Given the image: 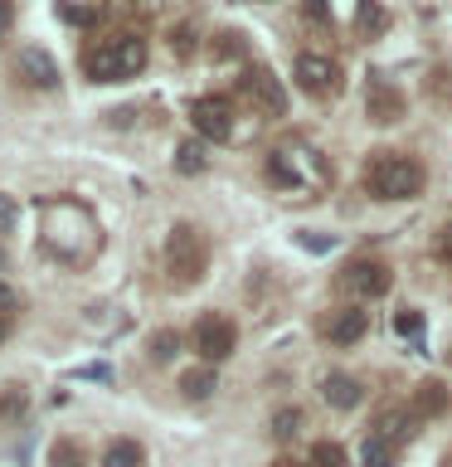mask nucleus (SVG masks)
<instances>
[{
    "instance_id": "f257e3e1",
    "label": "nucleus",
    "mask_w": 452,
    "mask_h": 467,
    "mask_svg": "<svg viewBox=\"0 0 452 467\" xmlns=\"http://www.w3.org/2000/svg\"><path fill=\"white\" fill-rule=\"evenodd\" d=\"M39 248L64 268H87L102 254V224L83 200L49 195L39 200Z\"/></svg>"
},
{
    "instance_id": "f03ea898",
    "label": "nucleus",
    "mask_w": 452,
    "mask_h": 467,
    "mask_svg": "<svg viewBox=\"0 0 452 467\" xmlns=\"http://www.w3.org/2000/svg\"><path fill=\"white\" fill-rule=\"evenodd\" d=\"M146 68V39L137 35H112V39H98L93 49L83 54V73L93 83H127Z\"/></svg>"
},
{
    "instance_id": "7ed1b4c3",
    "label": "nucleus",
    "mask_w": 452,
    "mask_h": 467,
    "mask_svg": "<svg viewBox=\"0 0 452 467\" xmlns=\"http://www.w3.org/2000/svg\"><path fill=\"white\" fill-rule=\"evenodd\" d=\"M423 181H428L423 166L404 151H375L365 161V190L375 200H414L423 190Z\"/></svg>"
},
{
    "instance_id": "20e7f679",
    "label": "nucleus",
    "mask_w": 452,
    "mask_h": 467,
    "mask_svg": "<svg viewBox=\"0 0 452 467\" xmlns=\"http://www.w3.org/2000/svg\"><path fill=\"white\" fill-rule=\"evenodd\" d=\"M166 273L170 287H195L210 273V239L195 224H175L166 234Z\"/></svg>"
},
{
    "instance_id": "39448f33",
    "label": "nucleus",
    "mask_w": 452,
    "mask_h": 467,
    "mask_svg": "<svg viewBox=\"0 0 452 467\" xmlns=\"http://www.w3.org/2000/svg\"><path fill=\"white\" fill-rule=\"evenodd\" d=\"M190 341H195V356L204 365H219V360L233 356V346H239V327H233L229 317L210 312V317L195 321V336H190Z\"/></svg>"
},
{
    "instance_id": "423d86ee",
    "label": "nucleus",
    "mask_w": 452,
    "mask_h": 467,
    "mask_svg": "<svg viewBox=\"0 0 452 467\" xmlns=\"http://www.w3.org/2000/svg\"><path fill=\"white\" fill-rule=\"evenodd\" d=\"M190 122L204 141H229L233 137V102L229 98H195L190 102Z\"/></svg>"
},
{
    "instance_id": "0eeeda50",
    "label": "nucleus",
    "mask_w": 452,
    "mask_h": 467,
    "mask_svg": "<svg viewBox=\"0 0 452 467\" xmlns=\"http://www.w3.org/2000/svg\"><path fill=\"white\" fill-rule=\"evenodd\" d=\"M297 83L312 98H335L341 93V68H335L326 54H302L297 58Z\"/></svg>"
},
{
    "instance_id": "6e6552de",
    "label": "nucleus",
    "mask_w": 452,
    "mask_h": 467,
    "mask_svg": "<svg viewBox=\"0 0 452 467\" xmlns=\"http://www.w3.org/2000/svg\"><path fill=\"white\" fill-rule=\"evenodd\" d=\"M341 283L355 292V297H385L389 283H394V273H389V263H379V258H355L345 268Z\"/></svg>"
},
{
    "instance_id": "1a4fd4ad",
    "label": "nucleus",
    "mask_w": 452,
    "mask_h": 467,
    "mask_svg": "<svg viewBox=\"0 0 452 467\" xmlns=\"http://www.w3.org/2000/svg\"><path fill=\"white\" fill-rule=\"evenodd\" d=\"M365 331H370V312H365V306H335V312L321 321V336H326L331 346H355Z\"/></svg>"
},
{
    "instance_id": "9d476101",
    "label": "nucleus",
    "mask_w": 452,
    "mask_h": 467,
    "mask_svg": "<svg viewBox=\"0 0 452 467\" xmlns=\"http://www.w3.org/2000/svg\"><path fill=\"white\" fill-rule=\"evenodd\" d=\"M15 78H20L25 88H58V64L44 49H20L15 54Z\"/></svg>"
},
{
    "instance_id": "9b49d317",
    "label": "nucleus",
    "mask_w": 452,
    "mask_h": 467,
    "mask_svg": "<svg viewBox=\"0 0 452 467\" xmlns=\"http://www.w3.org/2000/svg\"><path fill=\"white\" fill-rule=\"evenodd\" d=\"M243 93L253 98L262 112H272V117L287 108V93H282V83H277L272 68H248V73H243Z\"/></svg>"
},
{
    "instance_id": "f8f14e48",
    "label": "nucleus",
    "mask_w": 452,
    "mask_h": 467,
    "mask_svg": "<svg viewBox=\"0 0 452 467\" xmlns=\"http://www.w3.org/2000/svg\"><path fill=\"white\" fill-rule=\"evenodd\" d=\"M452 409V389L443 385V379H423V385L414 389V409L408 414L414 419H443Z\"/></svg>"
},
{
    "instance_id": "ddd939ff",
    "label": "nucleus",
    "mask_w": 452,
    "mask_h": 467,
    "mask_svg": "<svg viewBox=\"0 0 452 467\" xmlns=\"http://www.w3.org/2000/svg\"><path fill=\"white\" fill-rule=\"evenodd\" d=\"M321 400H326L331 409H355L365 400V385L355 375H341V370H331L326 379H321Z\"/></svg>"
},
{
    "instance_id": "4468645a",
    "label": "nucleus",
    "mask_w": 452,
    "mask_h": 467,
    "mask_svg": "<svg viewBox=\"0 0 452 467\" xmlns=\"http://www.w3.org/2000/svg\"><path fill=\"white\" fill-rule=\"evenodd\" d=\"M408 423H414V414H408V409H399V404H389V409H379L375 414V423H370V433H379V438H389L394 448H404L408 443Z\"/></svg>"
},
{
    "instance_id": "2eb2a0df",
    "label": "nucleus",
    "mask_w": 452,
    "mask_h": 467,
    "mask_svg": "<svg viewBox=\"0 0 452 467\" xmlns=\"http://www.w3.org/2000/svg\"><path fill=\"white\" fill-rule=\"evenodd\" d=\"M102 467H146V448L137 438H112L102 448Z\"/></svg>"
},
{
    "instance_id": "dca6fc26",
    "label": "nucleus",
    "mask_w": 452,
    "mask_h": 467,
    "mask_svg": "<svg viewBox=\"0 0 452 467\" xmlns=\"http://www.w3.org/2000/svg\"><path fill=\"white\" fill-rule=\"evenodd\" d=\"M394 462H399V448H394L389 438H379V433H365L360 467H394Z\"/></svg>"
},
{
    "instance_id": "f3484780",
    "label": "nucleus",
    "mask_w": 452,
    "mask_h": 467,
    "mask_svg": "<svg viewBox=\"0 0 452 467\" xmlns=\"http://www.w3.org/2000/svg\"><path fill=\"white\" fill-rule=\"evenodd\" d=\"M214 389H219L214 365H200V370H185L180 375V394H185V400H210Z\"/></svg>"
},
{
    "instance_id": "a211bd4d",
    "label": "nucleus",
    "mask_w": 452,
    "mask_h": 467,
    "mask_svg": "<svg viewBox=\"0 0 452 467\" xmlns=\"http://www.w3.org/2000/svg\"><path fill=\"white\" fill-rule=\"evenodd\" d=\"M204 166H210L204 141H180V146H175V171H180V175H200Z\"/></svg>"
},
{
    "instance_id": "6ab92c4d",
    "label": "nucleus",
    "mask_w": 452,
    "mask_h": 467,
    "mask_svg": "<svg viewBox=\"0 0 452 467\" xmlns=\"http://www.w3.org/2000/svg\"><path fill=\"white\" fill-rule=\"evenodd\" d=\"M25 409H29V394L20 385H0V423L25 419Z\"/></svg>"
},
{
    "instance_id": "aec40b11",
    "label": "nucleus",
    "mask_w": 452,
    "mask_h": 467,
    "mask_svg": "<svg viewBox=\"0 0 452 467\" xmlns=\"http://www.w3.org/2000/svg\"><path fill=\"white\" fill-rule=\"evenodd\" d=\"M49 467H87V452L73 443V438H58L49 448Z\"/></svg>"
},
{
    "instance_id": "412c9836",
    "label": "nucleus",
    "mask_w": 452,
    "mask_h": 467,
    "mask_svg": "<svg viewBox=\"0 0 452 467\" xmlns=\"http://www.w3.org/2000/svg\"><path fill=\"white\" fill-rule=\"evenodd\" d=\"M370 117L375 122H394V117H399V98H394L389 88H375L370 93Z\"/></svg>"
},
{
    "instance_id": "4be33fe9",
    "label": "nucleus",
    "mask_w": 452,
    "mask_h": 467,
    "mask_svg": "<svg viewBox=\"0 0 452 467\" xmlns=\"http://www.w3.org/2000/svg\"><path fill=\"white\" fill-rule=\"evenodd\" d=\"M312 467H350V458H345L341 443H331V438H326V443L312 448Z\"/></svg>"
},
{
    "instance_id": "5701e85b",
    "label": "nucleus",
    "mask_w": 452,
    "mask_h": 467,
    "mask_svg": "<svg viewBox=\"0 0 452 467\" xmlns=\"http://www.w3.org/2000/svg\"><path fill=\"white\" fill-rule=\"evenodd\" d=\"M394 331H399L404 341H423V312H414V306H404V312L394 317Z\"/></svg>"
},
{
    "instance_id": "b1692460",
    "label": "nucleus",
    "mask_w": 452,
    "mask_h": 467,
    "mask_svg": "<svg viewBox=\"0 0 452 467\" xmlns=\"http://www.w3.org/2000/svg\"><path fill=\"white\" fill-rule=\"evenodd\" d=\"M175 350H180V336H175V331H156V336H151V360H156V365L175 360Z\"/></svg>"
},
{
    "instance_id": "393cba45",
    "label": "nucleus",
    "mask_w": 452,
    "mask_h": 467,
    "mask_svg": "<svg viewBox=\"0 0 452 467\" xmlns=\"http://www.w3.org/2000/svg\"><path fill=\"white\" fill-rule=\"evenodd\" d=\"M297 429H302L297 409H277V414H272V438H282V443H287V438H297Z\"/></svg>"
},
{
    "instance_id": "a878e982",
    "label": "nucleus",
    "mask_w": 452,
    "mask_h": 467,
    "mask_svg": "<svg viewBox=\"0 0 452 467\" xmlns=\"http://www.w3.org/2000/svg\"><path fill=\"white\" fill-rule=\"evenodd\" d=\"M58 15H64L68 25H93L98 20V5H68V0H58Z\"/></svg>"
},
{
    "instance_id": "bb28decb",
    "label": "nucleus",
    "mask_w": 452,
    "mask_h": 467,
    "mask_svg": "<svg viewBox=\"0 0 452 467\" xmlns=\"http://www.w3.org/2000/svg\"><path fill=\"white\" fill-rule=\"evenodd\" d=\"M15 224H20V204L15 195H0V234H15Z\"/></svg>"
},
{
    "instance_id": "cd10ccee",
    "label": "nucleus",
    "mask_w": 452,
    "mask_h": 467,
    "mask_svg": "<svg viewBox=\"0 0 452 467\" xmlns=\"http://www.w3.org/2000/svg\"><path fill=\"white\" fill-rule=\"evenodd\" d=\"M15 312H20V292H15L5 277H0V317H10V321H15Z\"/></svg>"
},
{
    "instance_id": "c85d7f7f",
    "label": "nucleus",
    "mask_w": 452,
    "mask_h": 467,
    "mask_svg": "<svg viewBox=\"0 0 452 467\" xmlns=\"http://www.w3.org/2000/svg\"><path fill=\"white\" fill-rule=\"evenodd\" d=\"M437 258H443V263H452V224H443V234H437Z\"/></svg>"
},
{
    "instance_id": "c756f323",
    "label": "nucleus",
    "mask_w": 452,
    "mask_h": 467,
    "mask_svg": "<svg viewBox=\"0 0 452 467\" xmlns=\"http://www.w3.org/2000/svg\"><path fill=\"white\" fill-rule=\"evenodd\" d=\"M10 25H15V5H10V0H0V39L10 35Z\"/></svg>"
},
{
    "instance_id": "7c9ffc66",
    "label": "nucleus",
    "mask_w": 452,
    "mask_h": 467,
    "mask_svg": "<svg viewBox=\"0 0 452 467\" xmlns=\"http://www.w3.org/2000/svg\"><path fill=\"white\" fill-rule=\"evenodd\" d=\"M302 244L312 248V254H326V248H335V239H316V234H302Z\"/></svg>"
},
{
    "instance_id": "2f4dec72",
    "label": "nucleus",
    "mask_w": 452,
    "mask_h": 467,
    "mask_svg": "<svg viewBox=\"0 0 452 467\" xmlns=\"http://www.w3.org/2000/svg\"><path fill=\"white\" fill-rule=\"evenodd\" d=\"M10 327H15V321H10V317H0V346L10 341Z\"/></svg>"
},
{
    "instance_id": "473e14b6",
    "label": "nucleus",
    "mask_w": 452,
    "mask_h": 467,
    "mask_svg": "<svg viewBox=\"0 0 452 467\" xmlns=\"http://www.w3.org/2000/svg\"><path fill=\"white\" fill-rule=\"evenodd\" d=\"M272 467H312V462H297V458H277Z\"/></svg>"
},
{
    "instance_id": "72a5a7b5",
    "label": "nucleus",
    "mask_w": 452,
    "mask_h": 467,
    "mask_svg": "<svg viewBox=\"0 0 452 467\" xmlns=\"http://www.w3.org/2000/svg\"><path fill=\"white\" fill-rule=\"evenodd\" d=\"M68 5H73V0H68ZM78 5H93V0H78Z\"/></svg>"
},
{
    "instance_id": "f704fd0d",
    "label": "nucleus",
    "mask_w": 452,
    "mask_h": 467,
    "mask_svg": "<svg viewBox=\"0 0 452 467\" xmlns=\"http://www.w3.org/2000/svg\"><path fill=\"white\" fill-rule=\"evenodd\" d=\"M0 263H5V248H0Z\"/></svg>"
},
{
    "instance_id": "c9c22d12",
    "label": "nucleus",
    "mask_w": 452,
    "mask_h": 467,
    "mask_svg": "<svg viewBox=\"0 0 452 467\" xmlns=\"http://www.w3.org/2000/svg\"><path fill=\"white\" fill-rule=\"evenodd\" d=\"M447 360H452V350H447Z\"/></svg>"
},
{
    "instance_id": "e433bc0d",
    "label": "nucleus",
    "mask_w": 452,
    "mask_h": 467,
    "mask_svg": "<svg viewBox=\"0 0 452 467\" xmlns=\"http://www.w3.org/2000/svg\"><path fill=\"white\" fill-rule=\"evenodd\" d=\"M141 5H146V0H141Z\"/></svg>"
},
{
    "instance_id": "4c0bfd02",
    "label": "nucleus",
    "mask_w": 452,
    "mask_h": 467,
    "mask_svg": "<svg viewBox=\"0 0 452 467\" xmlns=\"http://www.w3.org/2000/svg\"><path fill=\"white\" fill-rule=\"evenodd\" d=\"M447 467H452V462H447Z\"/></svg>"
}]
</instances>
